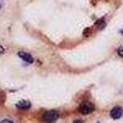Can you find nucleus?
<instances>
[{
    "mask_svg": "<svg viewBox=\"0 0 123 123\" xmlns=\"http://www.w3.org/2000/svg\"><path fill=\"white\" fill-rule=\"evenodd\" d=\"M117 54H118L119 57H123V46L119 47V48L117 49Z\"/></svg>",
    "mask_w": 123,
    "mask_h": 123,
    "instance_id": "7",
    "label": "nucleus"
},
{
    "mask_svg": "<svg viewBox=\"0 0 123 123\" xmlns=\"http://www.w3.org/2000/svg\"><path fill=\"white\" fill-rule=\"evenodd\" d=\"M16 107L18 110H28L31 107V104H30L28 101H20V102H17V104H16Z\"/></svg>",
    "mask_w": 123,
    "mask_h": 123,
    "instance_id": "5",
    "label": "nucleus"
},
{
    "mask_svg": "<svg viewBox=\"0 0 123 123\" xmlns=\"http://www.w3.org/2000/svg\"><path fill=\"white\" fill-rule=\"evenodd\" d=\"M96 25L100 27V28H104L105 27V20L104 18H101V20H98V21L96 22Z\"/></svg>",
    "mask_w": 123,
    "mask_h": 123,
    "instance_id": "6",
    "label": "nucleus"
},
{
    "mask_svg": "<svg viewBox=\"0 0 123 123\" xmlns=\"http://www.w3.org/2000/svg\"><path fill=\"white\" fill-rule=\"evenodd\" d=\"M59 118V113L57 111H47L42 116V121L44 123H53Z\"/></svg>",
    "mask_w": 123,
    "mask_h": 123,
    "instance_id": "2",
    "label": "nucleus"
},
{
    "mask_svg": "<svg viewBox=\"0 0 123 123\" xmlns=\"http://www.w3.org/2000/svg\"><path fill=\"white\" fill-rule=\"evenodd\" d=\"M95 111V106L91 104V102L89 101H84V102H81L80 106H79V112L81 115H91L92 112Z\"/></svg>",
    "mask_w": 123,
    "mask_h": 123,
    "instance_id": "1",
    "label": "nucleus"
},
{
    "mask_svg": "<svg viewBox=\"0 0 123 123\" xmlns=\"http://www.w3.org/2000/svg\"><path fill=\"white\" fill-rule=\"evenodd\" d=\"M17 55H18L20 58H21L24 62L28 63V64H32V63H33V58H32V55L28 54V53H26V52H18V53H17Z\"/></svg>",
    "mask_w": 123,
    "mask_h": 123,
    "instance_id": "4",
    "label": "nucleus"
},
{
    "mask_svg": "<svg viewBox=\"0 0 123 123\" xmlns=\"http://www.w3.org/2000/svg\"><path fill=\"white\" fill-rule=\"evenodd\" d=\"M73 123H84V122H83V121H74Z\"/></svg>",
    "mask_w": 123,
    "mask_h": 123,
    "instance_id": "10",
    "label": "nucleus"
},
{
    "mask_svg": "<svg viewBox=\"0 0 123 123\" xmlns=\"http://www.w3.org/2000/svg\"><path fill=\"white\" fill-rule=\"evenodd\" d=\"M0 123H14V122H12L11 119H3Z\"/></svg>",
    "mask_w": 123,
    "mask_h": 123,
    "instance_id": "8",
    "label": "nucleus"
},
{
    "mask_svg": "<svg viewBox=\"0 0 123 123\" xmlns=\"http://www.w3.org/2000/svg\"><path fill=\"white\" fill-rule=\"evenodd\" d=\"M4 50H5V49H4V47H3V46H0V54L4 53Z\"/></svg>",
    "mask_w": 123,
    "mask_h": 123,
    "instance_id": "9",
    "label": "nucleus"
},
{
    "mask_svg": "<svg viewBox=\"0 0 123 123\" xmlns=\"http://www.w3.org/2000/svg\"><path fill=\"white\" fill-rule=\"evenodd\" d=\"M122 115H123V108L119 107V106L113 107V108L111 110V112H110V116L113 118V119H118V118H121Z\"/></svg>",
    "mask_w": 123,
    "mask_h": 123,
    "instance_id": "3",
    "label": "nucleus"
},
{
    "mask_svg": "<svg viewBox=\"0 0 123 123\" xmlns=\"http://www.w3.org/2000/svg\"><path fill=\"white\" fill-rule=\"evenodd\" d=\"M121 33H123V30H122V31H121Z\"/></svg>",
    "mask_w": 123,
    "mask_h": 123,
    "instance_id": "11",
    "label": "nucleus"
}]
</instances>
